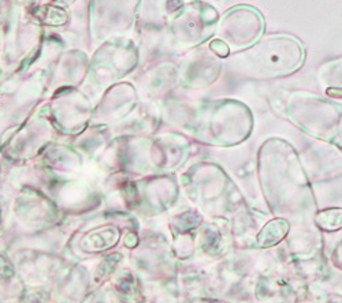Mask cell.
Returning <instances> with one entry per match:
<instances>
[{
  "label": "cell",
  "instance_id": "6da1fadb",
  "mask_svg": "<svg viewBox=\"0 0 342 303\" xmlns=\"http://www.w3.org/2000/svg\"><path fill=\"white\" fill-rule=\"evenodd\" d=\"M259 180L264 197L275 212H312L315 201L296 150L283 139L261 145L257 157Z\"/></svg>",
  "mask_w": 342,
  "mask_h": 303
},
{
  "label": "cell",
  "instance_id": "7a4b0ae2",
  "mask_svg": "<svg viewBox=\"0 0 342 303\" xmlns=\"http://www.w3.org/2000/svg\"><path fill=\"white\" fill-rule=\"evenodd\" d=\"M305 48L294 36L279 33L261 38L234 55L230 67L235 74L255 81L290 76L304 66Z\"/></svg>",
  "mask_w": 342,
  "mask_h": 303
},
{
  "label": "cell",
  "instance_id": "3957f363",
  "mask_svg": "<svg viewBox=\"0 0 342 303\" xmlns=\"http://www.w3.org/2000/svg\"><path fill=\"white\" fill-rule=\"evenodd\" d=\"M283 113L289 122L316 139L342 150V104L305 90L289 92L283 98Z\"/></svg>",
  "mask_w": 342,
  "mask_h": 303
},
{
  "label": "cell",
  "instance_id": "277c9868",
  "mask_svg": "<svg viewBox=\"0 0 342 303\" xmlns=\"http://www.w3.org/2000/svg\"><path fill=\"white\" fill-rule=\"evenodd\" d=\"M266 21L263 14L252 6H237L225 15L221 23V36L229 48L246 49L263 36Z\"/></svg>",
  "mask_w": 342,
  "mask_h": 303
},
{
  "label": "cell",
  "instance_id": "5b68a950",
  "mask_svg": "<svg viewBox=\"0 0 342 303\" xmlns=\"http://www.w3.org/2000/svg\"><path fill=\"white\" fill-rule=\"evenodd\" d=\"M316 76L329 96L342 98V56L324 62L318 68Z\"/></svg>",
  "mask_w": 342,
  "mask_h": 303
},
{
  "label": "cell",
  "instance_id": "8992f818",
  "mask_svg": "<svg viewBox=\"0 0 342 303\" xmlns=\"http://www.w3.org/2000/svg\"><path fill=\"white\" fill-rule=\"evenodd\" d=\"M318 224L326 229H338L342 225V209H329L320 212Z\"/></svg>",
  "mask_w": 342,
  "mask_h": 303
},
{
  "label": "cell",
  "instance_id": "52a82bcc",
  "mask_svg": "<svg viewBox=\"0 0 342 303\" xmlns=\"http://www.w3.org/2000/svg\"><path fill=\"white\" fill-rule=\"evenodd\" d=\"M212 49H214L218 55H221V56H227L230 52L229 45L226 44V42H221V41H214Z\"/></svg>",
  "mask_w": 342,
  "mask_h": 303
}]
</instances>
